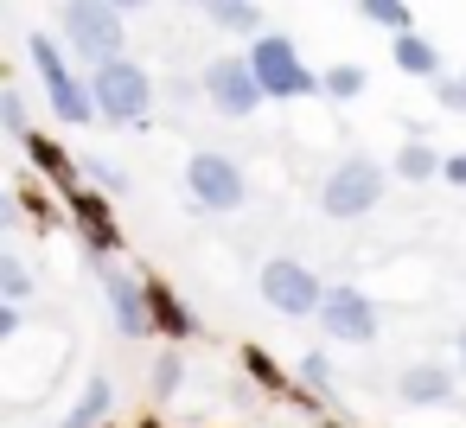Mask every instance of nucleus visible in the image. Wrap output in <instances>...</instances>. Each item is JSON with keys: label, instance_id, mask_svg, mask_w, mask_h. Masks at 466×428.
<instances>
[{"label": "nucleus", "instance_id": "obj_24", "mask_svg": "<svg viewBox=\"0 0 466 428\" xmlns=\"http://www.w3.org/2000/svg\"><path fill=\"white\" fill-rule=\"evenodd\" d=\"M300 383H307V390H332V358H326V352H307V358H300Z\"/></svg>", "mask_w": 466, "mask_h": 428}, {"label": "nucleus", "instance_id": "obj_15", "mask_svg": "<svg viewBox=\"0 0 466 428\" xmlns=\"http://www.w3.org/2000/svg\"><path fill=\"white\" fill-rule=\"evenodd\" d=\"M147 294H154V332H160V339H173V345H179V339H192V313H186V301H179L167 281H147Z\"/></svg>", "mask_w": 466, "mask_h": 428}, {"label": "nucleus", "instance_id": "obj_4", "mask_svg": "<svg viewBox=\"0 0 466 428\" xmlns=\"http://www.w3.org/2000/svg\"><path fill=\"white\" fill-rule=\"evenodd\" d=\"M58 26H65V46H71L90 71L109 65V58H128V52H122V46H128V26H122V7H109V0H65Z\"/></svg>", "mask_w": 466, "mask_h": 428}, {"label": "nucleus", "instance_id": "obj_1", "mask_svg": "<svg viewBox=\"0 0 466 428\" xmlns=\"http://www.w3.org/2000/svg\"><path fill=\"white\" fill-rule=\"evenodd\" d=\"M26 58H33V77H39V90H46L52 116H58L65 128H90V122H96L90 77H77V71H71L65 46H52V33H26Z\"/></svg>", "mask_w": 466, "mask_h": 428}, {"label": "nucleus", "instance_id": "obj_22", "mask_svg": "<svg viewBox=\"0 0 466 428\" xmlns=\"http://www.w3.org/2000/svg\"><path fill=\"white\" fill-rule=\"evenodd\" d=\"M20 148L33 154V167H46V173H58V179H71V173H77V167L65 160V148H58V141H46V135H33V141H20Z\"/></svg>", "mask_w": 466, "mask_h": 428}, {"label": "nucleus", "instance_id": "obj_30", "mask_svg": "<svg viewBox=\"0 0 466 428\" xmlns=\"http://www.w3.org/2000/svg\"><path fill=\"white\" fill-rule=\"evenodd\" d=\"M109 7H122V14H135V7H147V0H109Z\"/></svg>", "mask_w": 466, "mask_h": 428}, {"label": "nucleus", "instance_id": "obj_8", "mask_svg": "<svg viewBox=\"0 0 466 428\" xmlns=\"http://www.w3.org/2000/svg\"><path fill=\"white\" fill-rule=\"evenodd\" d=\"M198 90H205V103H211L218 116H230V122H249V116L268 103V90H262V77L249 71V58H243V52L211 58V65L198 71Z\"/></svg>", "mask_w": 466, "mask_h": 428}, {"label": "nucleus", "instance_id": "obj_32", "mask_svg": "<svg viewBox=\"0 0 466 428\" xmlns=\"http://www.w3.org/2000/svg\"><path fill=\"white\" fill-rule=\"evenodd\" d=\"M198 7H205V0H198Z\"/></svg>", "mask_w": 466, "mask_h": 428}, {"label": "nucleus", "instance_id": "obj_19", "mask_svg": "<svg viewBox=\"0 0 466 428\" xmlns=\"http://www.w3.org/2000/svg\"><path fill=\"white\" fill-rule=\"evenodd\" d=\"M364 84H370V77H364V65H326V71H319V90H326L332 103H358V97H364Z\"/></svg>", "mask_w": 466, "mask_h": 428}, {"label": "nucleus", "instance_id": "obj_10", "mask_svg": "<svg viewBox=\"0 0 466 428\" xmlns=\"http://www.w3.org/2000/svg\"><path fill=\"white\" fill-rule=\"evenodd\" d=\"M96 275H103V301L116 313V332L122 339H147L154 332V294H147V281L128 275V269H116V262H96Z\"/></svg>", "mask_w": 466, "mask_h": 428}, {"label": "nucleus", "instance_id": "obj_6", "mask_svg": "<svg viewBox=\"0 0 466 428\" xmlns=\"http://www.w3.org/2000/svg\"><path fill=\"white\" fill-rule=\"evenodd\" d=\"M256 294L281 313V320H319V307H326V281L300 262V256H268L262 269H256Z\"/></svg>", "mask_w": 466, "mask_h": 428}, {"label": "nucleus", "instance_id": "obj_25", "mask_svg": "<svg viewBox=\"0 0 466 428\" xmlns=\"http://www.w3.org/2000/svg\"><path fill=\"white\" fill-rule=\"evenodd\" d=\"M84 173H90V186H96V192H122V186H128V173H122L116 160H90Z\"/></svg>", "mask_w": 466, "mask_h": 428}, {"label": "nucleus", "instance_id": "obj_18", "mask_svg": "<svg viewBox=\"0 0 466 428\" xmlns=\"http://www.w3.org/2000/svg\"><path fill=\"white\" fill-rule=\"evenodd\" d=\"M358 20H370V26H383L390 39H402V33H415V14H409V0H358Z\"/></svg>", "mask_w": 466, "mask_h": 428}, {"label": "nucleus", "instance_id": "obj_12", "mask_svg": "<svg viewBox=\"0 0 466 428\" xmlns=\"http://www.w3.org/2000/svg\"><path fill=\"white\" fill-rule=\"evenodd\" d=\"M71 224H77V237L90 243L96 262H109V256L122 250V230H116L109 205H96V192H77V199H71Z\"/></svg>", "mask_w": 466, "mask_h": 428}, {"label": "nucleus", "instance_id": "obj_11", "mask_svg": "<svg viewBox=\"0 0 466 428\" xmlns=\"http://www.w3.org/2000/svg\"><path fill=\"white\" fill-rule=\"evenodd\" d=\"M396 396H402L409 409H441V403H453V396H460V377H453V364L421 358V364H402Z\"/></svg>", "mask_w": 466, "mask_h": 428}, {"label": "nucleus", "instance_id": "obj_20", "mask_svg": "<svg viewBox=\"0 0 466 428\" xmlns=\"http://www.w3.org/2000/svg\"><path fill=\"white\" fill-rule=\"evenodd\" d=\"M0 301H14V307L33 301V269L20 256H0Z\"/></svg>", "mask_w": 466, "mask_h": 428}, {"label": "nucleus", "instance_id": "obj_21", "mask_svg": "<svg viewBox=\"0 0 466 428\" xmlns=\"http://www.w3.org/2000/svg\"><path fill=\"white\" fill-rule=\"evenodd\" d=\"M0 122H7V135H14V141H33V135H39V128L26 122V97H20L14 84L0 90Z\"/></svg>", "mask_w": 466, "mask_h": 428}, {"label": "nucleus", "instance_id": "obj_34", "mask_svg": "<svg viewBox=\"0 0 466 428\" xmlns=\"http://www.w3.org/2000/svg\"><path fill=\"white\" fill-rule=\"evenodd\" d=\"M147 428H154V422H147Z\"/></svg>", "mask_w": 466, "mask_h": 428}, {"label": "nucleus", "instance_id": "obj_31", "mask_svg": "<svg viewBox=\"0 0 466 428\" xmlns=\"http://www.w3.org/2000/svg\"><path fill=\"white\" fill-rule=\"evenodd\" d=\"M319 428H345V422H319Z\"/></svg>", "mask_w": 466, "mask_h": 428}, {"label": "nucleus", "instance_id": "obj_23", "mask_svg": "<svg viewBox=\"0 0 466 428\" xmlns=\"http://www.w3.org/2000/svg\"><path fill=\"white\" fill-rule=\"evenodd\" d=\"M179 377H186V358H179V352H160V364H154V396H173Z\"/></svg>", "mask_w": 466, "mask_h": 428}, {"label": "nucleus", "instance_id": "obj_5", "mask_svg": "<svg viewBox=\"0 0 466 428\" xmlns=\"http://www.w3.org/2000/svg\"><path fill=\"white\" fill-rule=\"evenodd\" d=\"M243 58H249V71L262 77L268 103H300V97H326V90H319V71H307V65H300V52H294V39H288V33H256Z\"/></svg>", "mask_w": 466, "mask_h": 428}, {"label": "nucleus", "instance_id": "obj_17", "mask_svg": "<svg viewBox=\"0 0 466 428\" xmlns=\"http://www.w3.org/2000/svg\"><path fill=\"white\" fill-rule=\"evenodd\" d=\"M205 20H211L218 33H249V39H256V26H262L256 0H205Z\"/></svg>", "mask_w": 466, "mask_h": 428}, {"label": "nucleus", "instance_id": "obj_2", "mask_svg": "<svg viewBox=\"0 0 466 428\" xmlns=\"http://www.w3.org/2000/svg\"><path fill=\"white\" fill-rule=\"evenodd\" d=\"M390 167L383 160H370V154H345L326 179H319V211L332 218V224H358V218H370L377 205H383V192H390Z\"/></svg>", "mask_w": 466, "mask_h": 428}, {"label": "nucleus", "instance_id": "obj_33", "mask_svg": "<svg viewBox=\"0 0 466 428\" xmlns=\"http://www.w3.org/2000/svg\"><path fill=\"white\" fill-rule=\"evenodd\" d=\"M460 77H466V71H460Z\"/></svg>", "mask_w": 466, "mask_h": 428}, {"label": "nucleus", "instance_id": "obj_7", "mask_svg": "<svg viewBox=\"0 0 466 428\" xmlns=\"http://www.w3.org/2000/svg\"><path fill=\"white\" fill-rule=\"evenodd\" d=\"M186 199H192L198 211H211V218H224V211H243V205H249V173H243L230 154H218V148H198V154L186 160Z\"/></svg>", "mask_w": 466, "mask_h": 428}, {"label": "nucleus", "instance_id": "obj_14", "mask_svg": "<svg viewBox=\"0 0 466 428\" xmlns=\"http://www.w3.org/2000/svg\"><path fill=\"white\" fill-rule=\"evenodd\" d=\"M441 167H447V154H434L421 135H409V141L396 148V160H390V173H396V179H409V186H428V179H441Z\"/></svg>", "mask_w": 466, "mask_h": 428}, {"label": "nucleus", "instance_id": "obj_3", "mask_svg": "<svg viewBox=\"0 0 466 428\" xmlns=\"http://www.w3.org/2000/svg\"><path fill=\"white\" fill-rule=\"evenodd\" d=\"M90 103H96V122L128 128L154 109V71L135 65V58H109V65L90 71Z\"/></svg>", "mask_w": 466, "mask_h": 428}, {"label": "nucleus", "instance_id": "obj_28", "mask_svg": "<svg viewBox=\"0 0 466 428\" xmlns=\"http://www.w3.org/2000/svg\"><path fill=\"white\" fill-rule=\"evenodd\" d=\"M441 186H460V192H466V154H447V167H441Z\"/></svg>", "mask_w": 466, "mask_h": 428}, {"label": "nucleus", "instance_id": "obj_26", "mask_svg": "<svg viewBox=\"0 0 466 428\" xmlns=\"http://www.w3.org/2000/svg\"><path fill=\"white\" fill-rule=\"evenodd\" d=\"M243 364H249V377H262L268 390H288V377L275 371V358H268V352H256V345H249V352H243Z\"/></svg>", "mask_w": 466, "mask_h": 428}, {"label": "nucleus", "instance_id": "obj_29", "mask_svg": "<svg viewBox=\"0 0 466 428\" xmlns=\"http://www.w3.org/2000/svg\"><path fill=\"white\" fill-rule=\"evenodd\" d=\"M453 358H460V371H466V326L453 332Z\"/></svg>", "mask_w": 466, "mask_h": 428}, {"label": "nucleus", "instance_id": "obj_27", "mask_svg": "<svg viewBox=\"0 0 466 428\" xmlns=\"http://www.w3.org/2000/svg\"><path fill=\"white\" fill-rule=\"evenodd\" d=\"M434 103L453 109V116H466V77H441V84H434Z\"/></svg>", "mask_w": 466, "mask_h": 428}, {"label": "nucleus", "instance_id": "obj_9", "mask_svg": "<svg viewBox=\"0 0 466 428\" xmlns=\"http://www.w3.org/2000/svg\"><path fill=\"white\" fill-rule=\"evenodd\" d=\"M313 326H319L332 345H377L383 313H377V294H370V288H358V281H332V294H326V307H319Z\"/></svg>", "mask_w": 466, "mask_h": 428}, {"label": "nucleus", "instance_id": "obj_16", "mask_svg": "<svg viewBox=\"0 0 466 428\" xmlns=\"http://www.w3.org/2000/svg\"><path fill=\"white\" fill-rule=\"evenodd\" d=\"M109 409H116V383H109V377H90V383H84V396L71 403L65 428H103V422H109Z\"/></svg>", "mask_w": 466, "mask_h": 428}, {"label": "nucleus", "instance_id": "obj_13", "mask_svg": "<svg viewBox=\"0 0 466 428\" xmlns=\"http://www.w3.org/2000/svg\"><path fill=\"white\" fill-rule=\"evenodd\" d=\"M390 58H396V71H402V77L441 84V52H434L421 33H402V39H390Z\"/></svg>", "mask_w": 466, "mask_h": 428}]
</instances>
